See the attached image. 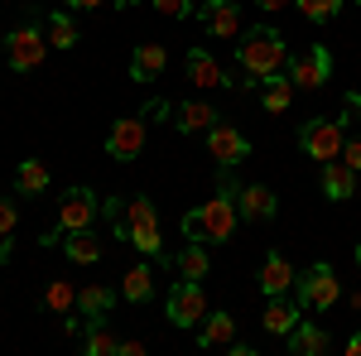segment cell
I'll return each mask as SVG.
<instances>
[{"label":"cell","instance_id":"obj_1","mask_svg":"<svg viewBox=\"0 0 361 356\" xmlns=\"http://www.w3.org/2000/svg\"><path fill=\"white\" fill-rule=\"evenodd\" d=\"M236 63H241V87H265V78L284 73V34L275 25H250L241 49H236Z\"/></svg>","mask_w":361,"mask_h":356},{"label":"cell","instance_id":"obj_2","mask_svg":"<svg viewBox=\"0 0 361 356\" xmlns=\"http://www.w3.org/2000/svg\"><path fill=\"white\" fill-rule=\"evenodd\" d=\"M236 183H231V173L222 168V183H217V197H207L202 207H193L188 217H183V236L188 241H226L231 231H236Z\"/></svg>","mask_w":361,"mask_h":356},{"label":"cell","instance_id":"obj_3","mask_svg":"<svg viewBox=\"0 0 361 356\" xmlns=\"http://www.w3.org/2000/svg\"><path fill=\"white\" fill-rule=\"evenodd\" d=\"M106 212H111L121 241H130V246L145 250V255H159V250H164V241H159V217H154V202H149V197H130V202H126V197H111Z\"/></svg>","mask_w":361,"mask_h":356},{"label":"cell","instance_id":"obj_4","mask_svg":"<svg viewBox=\"0 0 361 356\" xmlns=\"http://www.w3.org/2000/svg\"><path fill=\"white\" fill-rule=\"evenodd\" d=\"M337 299H342V284H337V270L328 260H313V265L294 279V303H299L304 313H328Z\"/></svg>","mask_w":361,"mask_h":356},{"label":"cell","instance_id":"obj_5","mask_svg":"<svg viewBox=\"0 0 361 356\" xmlns=\"http://www.w3.org/2000/svg\"><path fill=\"white\" fill-rule=\"evenodd\" d=\"M97 212H102V202L92 197V188L73 183V188L58 197V221H54V231H44V241H39V246H58V241H63V231H82V226H92Z\"/></svg>","mask_w":361,"mask_h":356},{"label":"cell","instance_id":"obj_6","mask_svg":"<svg viewBox=\"0 0 361 356\" xmlns=\"http://www.w3.org/2000/svg\"><path fill=\"white\" fill-rule=\"evenodd\" d=\"M44 54H49V34L39 25H15L5 34V58H10L15 73H34L44 63Z\"/></svg>","mask_w":361,"mask_h":356},{"label":"cell","instance_id":"obj_7","mask_svg":"<svg viewBox=\"0 0 361 356\" xmlns=\"http://www.w3.org/2000/svg\"><path fill=\"white\" fill-rule=\"evenodd\" d=\"M284 78L294 82V92H318L333 78V54L323 44H313V49H304V54H294L284 63Z\"/></svg>","mask_w":361,"mask_h":356},{"label":"cell","instance_id":"obj_8","mask_svg":"<svg viewBox=\"0 0 361 356\" xmlns=\"http://www.w3.org/2000/svg\"><path fill=\"white\" fill-rule=\"evenodd\" d=\"M342 140H347V125H342V121H304V130H299V149H304L308 159L328 164V159L342 154Z\"/></svg>","mask_w":361,"mask_h":356},{"label":"cell","instance_id":"obj_9","mask_svg":"<svg viewBox=\"0 0 361 356\" xmlns=\"http://www.w3.org/2000/svg\"><path fill=\"white\" fill-rule=\"evenodd\" d=\"M207 318V294H202V279H183L169 289V323L173 328H197Z\"/></svg>","mask_w":361,"mask_h":356},{"label":"cell","instance_id":"obj_10","mask_svg":"<svg viewBox=\"0 0 361 356\" xmlns=\"http://www.w3.org/2000/svg\"><path fill=\"white\" fill-rule=\"evenodd\" d=\"M207 154H212V159H217L222 168H236V164H246L250 140L241 135L236 125H222V121H217V125L207 130Z\"/></svg>","mask_w":361,"mask_h":356},{"label":"cell","instance_id":"obj_11","mask_svg":"<svg viewBox=\"0 0 361 356\" xmlns=\"http://www.w3.org/2000/svg\"><path fill=\"white\" fill-rule=\"evenodd\" d=\"M197 20L207 25L212 39H236V34H241V5H236V0H207V5L197 10Z\"/></svg>","mask_w":361,"mask_h":356},{"label":"cell","instance_id":"obj_12","mask_svg":"<svg viewBox=\"0 0 361 356\" xmlns=\"http://www.w3.org/2000/svg\"><path fill=\"white\" fill-rule=\"evenodd\" d=\"M140 149H145V121H140V116L116 121L111 135H106V154H111V159H135Z\"/></svg>","mask_w":361,"mask_h":356},{"label":"cell","instance_id":"obj_13","mask_svg":"<svg viewBox=\"0 0 361 356\" xmlns=\"http://www.w3.org/2000/svg\"><path fill=\"white\" fill-rule=\"evenodd\" d=\"M275 192L265 188V183H250V188H236V212L246 221H270L275 217Z\"/></svg>","mask_w":361,"mask_h":356},{"label":"cell","instance_id":"obj_14","mask_svg":"<svg viewBox=\"0 0 361 356\" xmlns=\"http://www.w3.org/2000/svg\"><path fill=\"white\" fill-rule=\"evenodd\" d=\"M164 63H169V54L159 49V44H140L135 54H130V82L149 87L159 73H164Z\"/></svg>","mask_w":361,"mask_h":356},{"label":"cell","instance_id":"obj_15","mask_svg":"<svg viewBox=\"0 0 361 356\" xmlns=\"http://www.w3.org/2000/svg\"><path fill=\"white\" fill-rule=\"evenodd\" d=\"M299 318H304V308H299V303H289L284 294H270V303H265V332L289 337V332L299 328Z\"/></svg>","mask_w":361,"mask_h":356},{"label":"cell","instance_id":"obj_16","mask_svg":"<svg viewBox=\"0 0 361 356\" xmlns=\"http://www.w3.org/2000/svg\"><path fill=\"white\" fill-rule=\"evenodd\" d=\"M294 279H299V274H294V265H289L284 255H265V260H260V289H265V299H270V294H289Z\"/></svg>","mask_w":361,"mask_h":356},{"label":"cell","instance_id":"obj_17","mask_svg":"<svg viewBox=\"0 0 361 356\" xmlns=\"http://www.w3.org/2000/svg\"><path fill=\"white\" fill-rule=\"evenodd\" d=\"M323 192H328L333 202H347V197L357 192V168L347 164V159H342V164L328 159V164H323Z\"/></svg>","mask_w":361,"mask_h":356},{"label":"cell","instance_id":"obj_18","mask_svg":"<svg viewBox=\"0 0 361 356\" xmlns=\"http://www.w3.org/2000/svg\"><path fill=\"white\" fill-rule=\"evenodd\" d=\"M284 347L294 356H323L328 352V332L318 328V323H304V318H299V328L284 337Z\"/></svg>","mask_w":361,"mask_h":356},{"label":"cell","instance_id":"obj_19","mask_svg":"<svg viewBox=\"0 0 361 356\" xmlns=\"http://www.w3.org/2000/svg\"><path fill=\"white\" fill-rule=\"evenodd\" d=\"M82 352L87 356H116V352H121V337L111 332V323H106V318H87Z\"/></svg>","mask_w":361,"mask_h":356},{"label":"cell","instance_id":"obj_20","mask_svg":"<svg viewBox=\"0 0 361 356\" xmlns=\"http://www.w3.org/2000/svg\"><path fill=\"white\" fill-rule=\"evenodd\" d=\"M188 82L193 87H226V73L207 49H188Z\"/></svg>","mask_w":361,"mask_h":356},{"label":"cell","instance_id":"obj_21","mask_svg":"<svg viewBox=\"0 0 361 356\" xmlns=\"http://www.w3.org/2000/svg\"><path fill=\"white\" fill-rule=\"evenodd\" d=\"M58 246L68 250V260H73V265H97V260H102V246H97L92 226H82V231H63V241H58Z\"/></svg>","mask_w":361,"mask_h":356},{"label":"cell","instance_id":"obj_22","mask_svg":"<svg viewBox=\"0 0 361 356\" xmlns=\"http://www.w3.org/2000/svg\"><path fill=\"white\" fill-rule=\"evenodd\" d=\"M173 121H178L183 135H197V130H212L217 125V111L207 106V102H183V106L173 111Z\"/></svg>","mask_w":361,"mask_h":356},{"label":"cell","instance_id":"obj_23","mask_svg":"<svg viewBox=\"0 0 361 356\" xmlns=\"http://www.w3.org/2000/svg\"><path fill=\"white\" fill-rule=\"evenodd\" d=\"M44 188H49V164L44 159H25V164L15 168V192L20 197H39Z\"/></svg>","mask_w":361,"mask_h":356},{"label":"cell","instance_id":"obj_24","mask_svg":"<svg viewBox=\"0 0 361 356\" xmlns=\"http://www.w3.org/2000/svg\"><path fill=\"white\" fill-rule=\"evenodd\" d=\"M197 342H202V347H231V342H236V318H231V313H207Z\"/></svg>","mask_w":361,"mask_h":356},{"label":"cell","instance_id":"obj_25","mask_svg":"<svg viewBox=\"0 0 361 356\" xmlns=\"http://www.w3.org/2000/svg\"><path fill=\"white\" fill-rule=\"evenodd\" d=\"M111 303H116V294L106 289V284H82V289H78V308H82V318H106Z\"/></svg>","mask_w":361,"mask_h":356},{"label":"cell","instance_id":"obj_26","mask_svg":"<svg viewBox=\"0 0 361 356\" xmlns=\"http://www.w3.org/2000/svg\"><path fill=\"white\" fill-rule=\"evenodd\" d=\"M173 265H178L183 279H207V270H212V260H207V246H202V241L183 246L178 255H173Z\"/></svg>","mask_w":361,"mask_h":356},{"label":"cell","instance_id":"obj_27","mask_svg":"<svg viewBox=\"0 0 361 356\" xmlns=\"http://www.w3.org/2000/svg\"><path fill=\"white\" fill-rule=\"evenodd\" d=\"M121 294L130 303H145L149 294H154V274H149V265H130L126 270V279H121Z\"/></svg>","mask_w":361,"mask_h":356},{"label":"cell","instance_id":"obj_28","mask_svg":"<svg viewBox=\"0 0 361 356\" xmlns=\"http://www.w3.org/2000/svg\"><path fill=\"white\" fill-rule=\"evenodd\" d=\"M265 111L270 116H279V111H289V102H294V82L284 78V73H275V78H265Z\"/></svg>","mask_w":361,"mask_h":356},{"label":"cell","instance_id":"obj_29","mask_svg":"<svg viewBox=\"0 0 361 356\" xmlns=\"http://www.w3.org/2000/svg\"><path fill=\"white\" fill-rule=\"evenodd\" d=\"M44 303H49L54 313H63V318H68V313L78 308V284H73V279H54V284L44 289Z\"/></svg>","mask_w":361,"mask_h":356},{"label":"cell","instance_id":"obj_30","mask_svg":"<svg viewBox=\"0 0 361 356\" xmlns=\"http://www.w3.org/2000/svg\"><path fill=\"white\" fill-rule=\"evenodd\" d=\"M44 34H49L54 49H73V44H78V25H73L68 15H49V29H44Z\"/></svg>","mask_w":361,"mask_h":356},{"label":"cell","instance_id":"obj_31","mask_svg":"<svg viewBox=\"0 0 361 356\" xmlns=\"http://www.w3.org/2000/svg\"><path fill=\"white\" fill-rule=\"evenodd\" d=\"M15 226H20V207L10 202V197H0V260H10V236H15Z\"/></svg>","mask_w":361,"mask_h":356},{"label":"cell","instance_id":"obj_32","mask_svg":"<svg viewBox=\"0 0 361 356\" xmlns=\"http://www.w3.org/2000/svg\"><path fill=\"white\" fill-rule=\"evenodd\" d=\"M294 5L304 10V15L313 20V25H328V20H333L337 10H342V0H294Z\"/></svg>","mask_w":361,"mask_h":356},{"label":"cell","instance_id":"obj_33","mask_svg":"<svg viewBox=\"0 0 361 356\" xmlns=\"http://www.w3.org/2000/svg\"><path fill=\"white\" fill-rule=\"evenodd\" d=\"M154 10L169 15V20H188L193 15V0H154Z\"/></svg>","mask_w":361,"mask_h":356},{"label":"cell","instance_id":"obj_34","mask_svg":"<svg viewBox=\"0 0 361 356\" xmlns=\"http://www.w3.org/2000/svg\"><path fill=\"white\" fill-rule=\"evenodd\" d=\"M342 159L361 173V135H347V140H342Z\"/></svg>","mask_w":361,"mask_h":356},{"label":"cell","instance_id":"obj_35","mask_svg":"<svg viewBox=\"0 0 361 356\" xmlns=\"http://www.w3.org/2000/svg\"><path fill=\"white\" fill-rule=\"evenodd\" d=\"M68 10H97V5H106V0H63Z\"/></svg>","mask_w":361,"mask_h":356},{"label":"cell","instance_id":"obj_36","mask_svg":"<svg viewBox=\"0 0 361 356\" xmlns=\"http://www.w3.org/2000/svg\"><path fill=\"white\" fill-rule=\"evenodd\" d=\"M145 352V342H135V337H130V342H121V356H140Z\"/></svg>","mask_w":361,"mask_h":356},{"label":"cell","instance_id":"obj_37","mask_svg":"<svg viewBox=\"0 0 361 356\" xmlns=\"http://www.w3.org/2000/svg\"><path fill=\"white\" fill-rule=\"evenodd\" d=\"M347 356H361V332H352V337H347Z\"/></svg>","mask_w":361,"mask_h":356},{"label":"cell","instance_id":"obj_38","mask_svg":"<svg viewBox=\"0 0 361 356\" xmlns=\"http://www.w3.org/2000/svg\"><path fill=\"white\" fill-rule=\"evenodd\" d=\"M260 10H284V5H294V0H255Z\"/></svg>","mask_w":361,"mask_h":356},{"label":"cell","instance_id":"obj_39","mask_svg":"<svg viewBox=\"0 0 361 356\" xmlns=\"http://www.w3.org/2000/svg\"><path fill=\"white\" fill-rule=\"evenodd\" d=\"M357 265H361V246H357Z\"/></svg>","mask_w":361,"mask_h":356},{"label":"cell","instance_id":"obj_40","mask_svg":"<svg viewBox=\"0 0 361 356\" xmlns=\"http://www.w3.org/2000/svg\"><path fill=\"white\" fill-rule=\"evenodd\" d=\"M121 5H135V0H121Z\"/></svg>","mask_w":361,"mask_h":356},{"label":"cell","instance_id":"obj_41","mask_svg":"<svg viewBox=\"0 0 361 356\" xmlns=\"http://www.w3.org/2000/svg\"><path fill=\"white\" fill-rule=\"evenodd\" d=\"M357 5H361V0H357Z\"/></svg>","mask_w":361,"mask_h":356}]
</instances>
